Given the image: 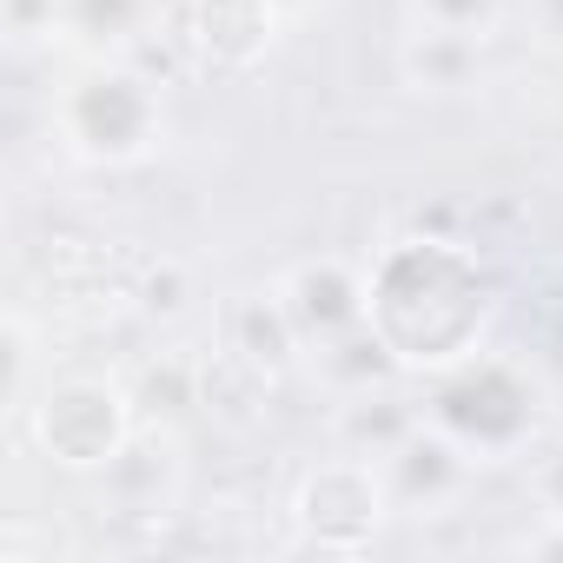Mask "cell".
Returning a JSON list of instances; mask_svg holds the SVG:
<instances>
[{"label": "cell", "instance_id": "1", "mask_svg": "<svg viewBox=\"0 0 563 563\" xmlns=\"http://www.w3.org/2000/svg\"><path fill=\"white\" fill-rule=\"evenodd\" d=\"M372 265V325L405 358V372H444L484 345L490 292L471 252L451 239H398Z\"/></svg>", "mask_w": 563, "mask_h": 563}, {"label": "cell", "instance_id": "2", "mask_svg": "<svg viewBox=\"0 0 563 563\" xmlns=\"http://www.w3.org/2000/svg\"><path fill=\"white\" fill-rule=\"evenodd\" d=\"M166 93L140 60H74L47 100V133L74 166L126 173L166 146Z\"/></svg>", "mask_w": 563, "mask_h": 563}, {"label": "cell", "instance_id": "3", "mask_svg": "<svg viewBox=\"0 0 563 563\" xmlns=\"http://www.w3.org/2000/svg\"><path fill=\"white\" fill-rule=\"evenodd\" d=\"M424 418L457 438L477 464H510L530 457L550 438V391L537 378V365L510 358V352H464L444 372H424Z\"/></svg>", "mask_w": 563, "mask_h": 563}, {"label": "cell", "instance_id": "4", "mask_svg": "<svg viewBox=\"0 0 563 563\" xmlns=\"http://www.w3.org/2000/svg\"><path fill=\"white\" fill-rule=\"evenodd\" d=\"M34 451L54 464V471H74V477H100L126 444L133 431L146 424L140 418V398L126 378H100V372H74V378H41L34 405L21 411Z\"/></svg>", "mask_w": 563, "mask_h": 563}, {"label": "cell", "instance_id": "5", "mask_svg": "<svg viewBox=\"0 0 563 563\" xmlns=\"http://www.w3.org/2000/svg\"><path fill=\"white\" fill-rule=\"evenodd\" d=\"M385 517H391L385 477H378L372 457H352V451L325 457V464L306 471V484L292 490L299 543H319V550H365Z\"/></svg>", "mask_w": 563, "mask_h": 563}, {"label": "cell", "instance_id": "6", "mask_svg": "<svg viewBox=\"0 0 563 563\" xmlns=\"http://www.w3.org/2000/svg\"><path fill=\"white\" fill-rule=\"evenodd\" d=\"M477 457L444 438L431 418H418L385 457H378V477H385V497H391V517H451L464 510V497L477 490Z\"/></svg>", "mask_w": 563, "mask_h": 563}, {"label": "cell", "instance_id": "7", "mask_svg": "<svg viewBox=\"0 0 563 563\" xmlns=\"http://www.w3.org/2000/svg\"><path fill=\"white\" fill-rule=\"evenodd\" d=\"M278 299H286L292 325H299V345L319 352L358 325H372V265L365 258H299L286 278H278Z\"/></svg>", "mask_w": 563, "mask_h": 563}, {"label": "cell", "instance_id": "8", "mask_svg": "<svg viewBox=\"0 0 563 563\" xmlns=\"http://www.w3.org/2000/svg\"><path fill=\"white\" fill-rule=\"evenodd\" d=\"M173 0H60L67 60H140L166 34Z\"/></svg>", "mask_w": 563, "mask_h": 563}, {"label": "cell", "instance_id": "9", "mask_svg": "<svg viewBox=\"0 0 563 563\" xmlns=\"http://www.w3.org/2000/svg\"><path fill=\"white\" fill-rule=\"evenodd\" d=\"M107 497H113V510L120 517H166L173 504H179V438H173V424H140L133 431V444L93 477Z\"/></svg>", "mask_w": 563, "mask_h": 563}, {"label": "cell", "instance_id": "10", "mask_svg": "<svg viewBox=\"0 0 563 563\" xmlns=\"http://www.w3.org/2000/svg\"><path fill=\"white\" fill-rule=\"evenodd\" d=\"M225 352L245 365V372H258V378H278L292 358H306V345H299V325H292V312H286V299H278V286H265V292H245L232 312H225Z\"/></svg>", "mask_w": 563, "mask_h": 563}, {"label": "cell", "instance_id": "11", "mask_svg": "<svg viewBox=\"0 0 563 563\" xmlns=\"http://www.w3.org/2000/svg\"><path fill=\"white\" fill-rule=\"evenodd\" d=\"M484 47L464 34H405L398 41V80L424 100H464L484 87Z\"/></svg>", "mask_w": 563, "mask_h": 563}, {"label": "cell", "instance_id": "12", "mask_svg": "<svg viewBox=\"0 0 563 563\" xmlns=\"http://www.w3.org/2000/svg\"><path fill=\"white\" fill-rule=\"evenodd\" d=\"M424 418V405H411V391L405 385H378V391H352V398H339V418H332V431H339V451H352V457H385L411 424Z\"/></svg>", "mask_w": 563, "mask_h": 563}, {"label": "cell", "instance_id": "13", "mask_svg": "<svg viewBox=\"0 0 563 563\" xmlns=\"http://www.w3.org/2000/svg\"><path fill=\"white\" fill-rule=\"evenodd\" d=\"M278 34H286V27H278L272 14H265V0H206V54L212 60H225V67H245L252 54H265Z\"/></svg>", "mask_w": 563, "mask_h": 563}, {"label": "cell", "instance_id": "14", "mask_svg": "<svg viewBox=\"0 0 563 563\" xmlns=\"http://www.w3.org/2000/svg\"><path fill=\"white\" fill-rule=\"evenodd\" d=\"M510 0H405V34H464L497 41Z\"/></svg>", "mask_w": 563, "mask_h": 563}, {"label": "cell", "instance_id": "15", "mask_svg": "<svg viewBox=\"0 0 563 563\" xmlns=\"http://www.w3.org/2000/svg\"><path fill=\"white\" fill-rule=\"evenodd\" d=\"M530 504L537 517H563V438H543L530 451Z\"/></svg>", "mask_w": 563, "mask_h": 563}, {"label": "cell", "instance_id": "16", "mask_svg": "<svg viewBox=\"0 0 563 563\" xmlns=\"http://www.w3.org/2000/svg\"><path fill=\"white\" fill-rule=\"evenodd\" d=\"M523 21H530V34H537L543 47L563 54V0H523Z\"/></svg>", "mask_w": 563, "mask_h": 563}, {"label": "cell", "instance_id": "17", "mask_svg": "<svg viewBox=\"0 0 563 563\" xmlns=\"http://www.w3.org/2000/svg\"><path fill=\"white\" fill-rule=\"evenodd\" d=\"M523 556H563V517H537V530L517 537Z\"/></svg>", "mask_w": 563, "mask_h": 563}, {"label": "cell", "instance_id": "18", "mask_svg": "<svg viewBox=\"0 0 563 563\" xmlns=\"http://www.w3.org/2000/svg\"><path fill=\"white\" fill-rule=\"evenodd\" d=\"M319 8H325V0H265V14H272L278 27H286V34H292V27H306Z\"/></svg>", "mask_w": 563, "mask_h": 563}]
</instances>
